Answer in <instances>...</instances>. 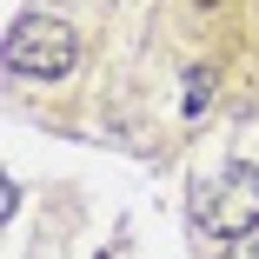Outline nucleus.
<instances>
[{
	"label": "nucleus",
	"mask_w": 259,
	"mask_h": 259,
	"mask_svg": "<svg viewBox=\"0 0 259 259\" xmlns=\"http://www.w3.org/2000/svg\"><path fill=\"white\" fill-rule=\"evenodd\" d=\"M0 60H7V73H20V80H67L73 60H80V40L54 14H20L7 27V40H0Z\"/></svg>",
	"instance_id": "nucleus-1"
},
{
	"label": "nucleus",
	"mask_w": 259,
	"mask_h": 259,
	"mask_svg": "<svg viewBox=\"0 0 259 259\" xmlns=\"http://www.w3.org/2000/svg\"><path fill=\"white\" fill-rule=\"evenodd\" d=\"M199 226H213L220 239H239L246 226H259V166L233 160L213 186H199Z\"/></svg>",
	"instance_id": "nucleus-2"
},
{
	"label": "nucleus",
	"mask_w": 259,
	"mask_h": 259,
	"mask_svg": "<svg viewBox=\"0 0 259 259\" xmlns=\"http://www.w3.org/2000/svg\"><path fill=\"white\" fill-rule=\"evenodd\" d=\"M213 100V73H186V113H199Z\"/></svg>",
	"instance_id": "nucleus-3"
},
{
	"label": "nucleus",
	"mask_w": 259,
	"mask_h": 259,
	"mask_svg": "<svg viewBox=\"0 0 259 259\" xmlns=\"http://www.w3.org/2000/svg\"><path fill=\"white\" fill-rule=\"evenodd\" d=\"M220 259H259V226H246V233H239V239L220 252Z\"/></svg>",
	"instance_id": "nucleus-4"
},
{
	"label": "nucleus",
	"mask_w": 259,
	"mask_h": 259,
	"mask_svg": "<svg viewBox=\"0 0 259 259\" xmlns=\"http://www.w3.org/2000/svg\"><path fill=\"white\" fill-rule=\"evenodd\" d=\"M100 259H120V252H100Z\"/></svg>",
	"instance_id": "nucleus-5"
}]
</instances>
